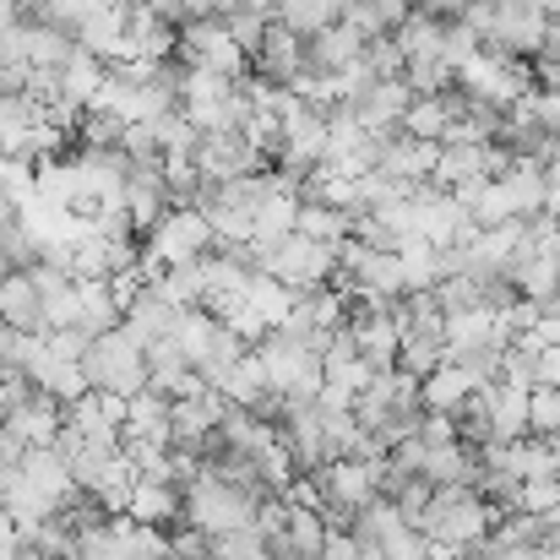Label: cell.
I'll use <instances>...</instances> for the list:
<instances>
[{
  "mask_svg": "<svg viewBox=\"0 0 560 560\" xmlns=\"http://www.w3.org/2000/svg\"><path fill=\"white\" fill-rule=\"evenodd\" d=\"M495 528V506L474 490V485H435L430 506L419 517V534L430 545V560H452L463 556L468 545H479Z\"/></svg>",
  "mask_w": 560,
  "mask_h": 560,
  "instance_id": "1",
  "label": "cell"
},
{
  "mask_svg": "<svg viewBox=\"0 0 560 560\" xmlns=\"http://www.w3.org/2000/svg\"><path fill=\"white\" fill-rule=\"evenodd\" d=\"M245 261H250V272H272L289 289H322L338 272V245L311 240V234L294 229L272 245H245Z\"/></svg>",
  "mask_w": 560,
  "mask_h": 560,
  "instance_id": "2",
  "label": "cell"
},
{
  "mask_svg": "<svg viewBox=\"0 0 560 560\" xmlns=\"http://www.w3.org/2000/svg\"><path fill=\"white\" fill-rule=\"evenodd\" d=\"M250 354L261 360L267 386H272L283 402H311V397L322 392V354H311L300 338H289V332L272 327L267 338L250 343Z\"/></svg>",
  "mask_w": 560,
  "mask_h": 560,
  "instance_id": "3",
  "label": "cell"
},
{
  "mask_svg": "<svg viewBox=\"0 0 560 560\" xmlns=\"http://www.w3.org/2000/svg\"><path fill=\"white\" fill-rule=\"evenodd\" d=\"M180 495H186V523L201 528L207 539L256 523V506H261V495H250L245 485H229V479H218V474H207V468L190 479Z\"/></svg>",
  "mask_w": 560,
  "mask_h": 560,
  "instance_id": "4",
  "label": "cell"
},
{
  "mask_svg": "<svg viewBox=\"0 0 560 560\" xmlns=\"http://www.w3.org/2000/svg\"><path fill=\"white\" fill-rule=\"evenodd\" d=\"M82 375H88V386H98V392L137 397V392L148 386V349H142L126 327H109V332H98V338L88 343Z\"/></svg>",
  "mask_w": 560,
  "mask_h": 560,
  "instance_id": "5",
  "label": "cell"
},
{
  "mask_svg": "<svg viewBox=\"0 0 560 560\" xmlns=\"http://www.w3.org/2000/svg\"><path fill=\"white\" fill-rule=\"evenodd\" d=\"M175 60L196 66V71H218V77H245V66H250V55L229 38L223 16H190L175 33Z\"/></svg>",
  "mask_w": 560,
  "mask_h": 560,
  "instance_id": "6",
  "label": "cell"
},
{
  "mask_svg": "<svg viewBox=\"0 0 560 560\" xmlns=\"http://www.w3.org/2000/svg\"><path fill=\"white\" fill-rule=\"evenodd\" d=\"M159 267H180V261H201L207 250H218L212 240V223L201 207H170L153 229H148V245H142Z\"/></svg>",
  "mask_w": 560,
  "mask_h": 560,
  "instance_id": "7",
  "label": "cell"
},
{
  "mask_svg": "<svg viewBox=\"0 0 560 560\" xmlns=\"http://www.w3.org/2000/svg\"><path fill=\"white\" fill-rule=\"evenodd\" d=\"M545 33H550V16L539 11V0H495L490 5V33L479 44L495 49V55L534 60L545 49Z\"/></svg>",
  "mask_w": 560,
  "mask_h": 560,
  "instance_id": "8",
  "label": "cell"
},
{
  "mask_svg": "<svg viewBox=\"0 0 560 560\" xmlns=\"http://www.w3.org/2000/svg\"><path fill=\"white\" fill-rule=\"evenodd\" d=\"M190 164L207 180H234V175H250L261 164V148L250 142V131H201L190 148Z\"/></svg>",
  "mask_w": 560,
  "mask_h": 560,
  "instance_id": "9",
  "label": "cell"
},
{
  "mask_svg": "<svg viewBox=\"0 0 560 560\" xmlns=\"http://www.w3.org/2000/svg\"><path fill=\"white\" fill-rule=\"evenodd\" d=\"M66 424H71V430H77L82 441H104V446H120V441H126V397L88 386L82 397H71V402H66Z\"/></svg>",
  "mask_w": 560,
  "mask_h": 560,
  "instance_id": "10",
  "label": "cell"
},
{
  "mask_svg": "<svg viewBox=\"0 0 560 560\" xmlns=\"http://www.w3.org/2000/svg\"><path fill=\"white\" fill-rule=\"evenodd\" d=\"M180 311H186V305H175V300H170L159 283H142V289L131 294V305L120 311V327H126V332L148 349V343H159V338H170V332H175Z\"/></svg>",
  "mask_w": 560,
  "mask_h": 560,
  "instance_id": "11",
  "label": "cell"
},
{
  "mask_svg": "<svg viewBox=\"0 0 560 560\" xmlns=\"http://www.w3.org/2000/svg\"><path fill=\"white\" fill-rule=\"evenodd\" d=\"M250 71L261 82H272V88H289L305 71V38H294L283 22H267V33H261V44L250 55Z\"/></svg>",
  "mask_w": 560,
  "mask_h": 560,
  "instance_id": "12",
  "label": "cell"
},
{
  "mask_svg": "<svg viewBox=\"0 0 560 560\" xmlns=\"http://www.w3.org/2000/svg\"><path fill=\"white\" fill-rule=\"evenodd\" d=\"M365 38H371V33H365L360 22H349V16L327 22L322 33L305 38V71H343L349 60H360Z\"/></svg>",
  "mask_w": 560,
  "mask_h": 560,
  "instance_id": "13",
  "label": "cell"
},
{
  "mask_svg": "<svg viewBox=\"0 0 560 560\" xmlns=\"http://www.w3.org/2000/svg\"><path fill=\"white\" fill-rule=\"evenodd\" d=\"M60 424H66V402L38 386H27V397L5 408V430H16L27 446H49L60 435Z\"/></svg>",
  "mask_w": 560,
  "mask_h": 560,
  "instance_id": "14",
  "label": "cell"
},
{
  "mask_svg": "<svg viewBox=\"0 0 560 560\" xmlns=\"http://www.w3.org/2000/svg\"><path fill=\"white\" fill-rule=\"evenodd\" d=\"M0 322H5L11 332H49V327H44V294H38V283L27 278V267L0 272Z\"/></svg>",
  "mask_w": 560,
  "mask_h": 560,
  "instance_id": "15",
  "label": "cell"
},
{
  "mask_svg": "<svg viewBox=\"0 0 560 560\" xmlns=\"http://www.w3.org/2000/svg\"><path fill=\"white\" fill-rule=\"evenodd\" d=\"M408 98H413V88H408L402 77H375L360 98H349V109L360 115V126H365V131H397V120H402Z\"/></svg>",
  "mask_w": 560,
  "mask_h": 560,
  "instance_id": "16",
  "label": "cell"
},
{
  "mask_svg": "<svg viewBox=\"0 0 560 560\" xmlns=\"http://www.w3.org/2000/svg\"><path fill=\"white\" fill-rule=\"evenodd\" d=\"M435 153H441V142H419V137H408V131H392L375 170L392 175V180H402V186H419V180L435 175Z\"/></svg>",
  "mask_w": 560,
  "mask_h": 560,
  "instance_id": "17",
  "label": "cell"
},
{
  "mask_svg": "<svg viewBox=\"0 0 560 560\" xmlns=\"http://www.w3.org/2000/svg\"><path fill=\"white\" fill-rule=\"evenodd\" d=\"M126 517L131 523H148V528H175V523H186V495H180V485L137 479L131 485V501H126Z\"/></svg>",
  "mask_w": 560,
  "mask_h": 560,
  "instance_id": "18",
  "label": "cell"
},
{
  "mask_svg": "<svg viewBox=\"0 0 560 560\" xmlns=\"http://www.w3.org/2000/svg\"><path fill=\"white\" fill-rule=\"evenodd\" d=\"M27 381L38 386V392H49V397H60V402H71V397H82L88 392V375H82V360H66V354H55L44 338H38V354L27 360Z\"/></svg>",
  "mask_w": 560,
  "mask_h": 560,
  "instance_id": "19",
  "label": "cell"
},
{
  "mask_svg": "<svg viewBox=\"0 0 560 560\" xmlns=\"http://www.w3.org/2000/svg\"><path fill=\"white\" fill-rule=\"evenodd\" d=\"M98 88H104V60L88 55V49L77 44L71 60L55 71V104H66V109H88V104L98 98Z\"/></svg>",
  "mask_w": 560,
  "mask_h": 560,
  "instance_id": "20",
  "label": "cell"
},
{
  "mask_svg": "<svg viewBox=\"0 0 560 560\" xmlns=\"http://www.w3.org/2000/svg\"><path fill=\"white\" fill-rule=\"evenodd\" d=\"M485 419L495 441H517L528 435V386L517 381H490L485 386Z\"/></svg>",
  "mask_w": 560,
  "mask_h": 560,
  "instance_id": "21",
  "label": "cell"
},
{
  "mask_svg": "<svg viewBox=\"0 0 560 560\" xmlns=\"http://www.w3.org/2000/svg\"><path fill=\"white\" fill-rule=\"evenodd\" d=\"M16 468H22V479H27L38 495H49V501H55V512H60V501L77 490V479H71V463H66L55 446H27V452L16 457Z\"/></svg>",
  "mask_w": 560,
  "mask_h": 560,
  "instance_id": "22",
  "label": "cell"
},
{
  "mask_svg": "<svg viewBox=\"0 0 560 560\" xmlns=\"http://www.w3.org/2000/svg\"><path fill=\"white\" fill-rule=\"evenodd\" d=\"M170 186H164V170H131L126 175V212H131V229L148 234L164 212H170Z\"/></svg>",
  "mask_w": 560,
  "mask_h": 560,
  "instance_id": "23",
  "label": "cell"
},
{
  "mask_svg": "<svg viewBox=\"0 0 560 560\" xmlns=\"http://www.w3.org/2000/svg\"><path fill=\"white\" fill-rule=\"evenodd\" d=\"M463 349H506L495 311L468 305V311H452L446 316V354H463Z\"/></svg>",
  "mask_w": 560,
  "mask_h": 560,
  "instance_id": "24",
  "label": "cell"
},
{
  "mask_svg": "<svg viewBox=\"0 0 560 560\" xmlns=\"http://www.w3.org/2000/svg\"><path fill=\"white\" fill-rule=\"evenodd\" d=\"M88 338L120 327V300L109 294V278H77V316H71Z\"/></svg>",
  "mask_w": 560,
  "mask_h": 560,
  "instance_id": "25",
  "label": "cell"
},
{
  "mask_svg": "<svg viewBox=\"0 0 560 560\" xmlns=\"http://www.w3.org/2000/svg\"><path fill=\"white\" fill-rule=\"evenodd\" d=\"M126 441H159L170 446V397L142 386L137 397H126Z\"/></svg>",
  "mask_w": 560,
  "mask_h": 560,
  "instance_id": "26",
  "label": "cell"
},
{
  "mask_svg": "<svg viewBox=\"0 0 560 560\" xmlns=\"http://www.w3.org/2000/svg\"><path fill=\"white\" fill-rule=\"evenodd\" d=\"M479 446L468 441H446V446H430L424 457V479L430 485H479Z\"/></svg>",
  "mask_w": 560,
  "mask_h": 560,
  "instance_id": "27",
  "label": "cell"
},
{
  "mask_svg": "<svg viewBox=\"0 0 560 560\" xmlns=\"http://www.w3.org/2000/svg\"><path fill=\"white\" fill-rule=\"evenodd\" d=\"M294 218H300V190H267L256 218H250V240L245 245H272V240L294 234Z\"/></svg>",
  "mask_w": 560,
  "mask_h": 560,
  "instance_id": "28",
  "label": "cell"
},
{
  "mask_svg": "<svg viewBox=\"0 0 560 560\" xmlns=\"http://www.w3.org/2000/svg\"><path fill=\"white\" fill-rule=\"evenodd\" d=\"M468 392H474V381L457 371L452 360H441L430 375H419V408L424 413H457Z\"/></svg>",
  "mask_w": 560,
  "mask_h": 560,
  "instance_id": "29",
  "label": "cell"
},
{
  "mask_svg": "<svg viewBox=\"0 0 560 560\" xmlns=\"http://www.w3.org/2000/svg\"><path fill=\"white\" fill-rule=\"evenodd\" d=\"M397 131H408L419 142H446L452 137V115H446L441 93H413L408 109H402V120H397Z\"/></svg>",
  "mask_w": 560,
  "mask_h": 560,
  "instance_id": "30",
  "label": "cell"
},
{
  "mask_svg": "<svg viewBox=\"0 0 560 560\" xmlns=\"http://www.w3.org/2000/svg\"><path fill=\"white\" fill-rule=\"evenodd\" d=\"M212 386H218V392H223V397H229L234 408H256V402H261V397L272 392V386H267V375H261V360H256L250 349H245V354H240V360H234L229 371L218 375Z\"/></svg>",
  "mask_w": 560,
  "mask_h": 560,
  "instance_id": "31",
  "label": "cell"
},
{
  "mask_svg": "<svg viewBox=\"0 0 560 560\" xmlns=\"http://www.w3.org/2000/svg\"><path fill=\"white\" fill-rule=\"evenodd\" d=\"M294 300H300V289L278 283L272 272H250V283H245V305H250L267 327H283V316L294 311Z\"/></svg>",
  "mask_w": 560,
  "mask_h": 560,
  "instance_id": "32",
  "label": "cell"
},
{
  "mask_svg": "<svg viewBox=\"0 0 560 560\" xmlns=\"http://www.w3.org/2000/svg\"><path fill=\"white\" fill-rule=\"evenodd\" d=\"M392 38H397V49H402V60H419V55H441V16L435 11H424V5H413L397 27H392Z\"/></svg>",
  "mask_w": 560,
  "mask_h": 560,
  "instance_id": "33",
  "label": "cell"
},
{
  "mask_svg": "<svg viewBox=\"0 0 560 560\" xmlns=\"http://www.w3.org/2000/svg\"><path fill=\"white\" fill-rule=\"evenodd\" d=\"M501 468H512L517 479H550L556 474V452H550L545 435H517V441H506Z\"/></svg>",
  "mask_w": 560,
  "mask_h": 560,
  "instance_id": "34",
  "label": "cell"
},
{
  "mask_svg": "<svg viewBox=\"0 0 560 560\" xmlns=\"http://www.w3.org/2000/svg\"><path fill=\"white\" fill-rule=\"evenodd\" d=\"M272 22H283L294 38H311L327 22H338V0H278L272 5Z\"/></svg>",
  "mask_w": 560,
  "mask_h": 560,
  "instance_id": "35",
  "label": "cell"
},
{
  "mask_svg": "<svg viewBox=\"0 0 560 560\" xmlns=\"http://www.w3.org/2000/svg\"><path fill=\"white\" fill-rule=\"evenodd\" d=\"M294 229H300V234H311V240H327V245H338V240L354 229V218H349L343 207H327V201H300V218H294Z\"/></svg>",
  "mask_w": 560,
  "mask_h": 560,
  "instance_id": "36",
  "label": "cell"
},
{
  "mask_svg": "<svg viewBox=\"0 0 560 560\" xmlns=\"http://www.w3.org/2000/svg\"><path fill=\"white\" fill-rule=\"evenodd\" d=\"M408 11H413V0H343V5H338V16L360 22L365 33H392Z\"/></svg>",
  "mask_w": 560,
  "mask_h": 560,
  "instance_id": "37",
  "label": "cell"
},
{
  "mask_svg": "<svg viewBox=\"0 0 560 560\" xmlns=\"http://www.w3.org/2000/svg\"><path fill=\"white\" fill-rule=\"evenodd\" d=\"M212 560H272V545L256 523H245V528L212 534Z\"/></svg>",
  "mask_w": 560,
  "mask_h": 560,
  "instance_id": "38",
  "label": "cell"
},
{
  "mask_svg": "<svg viewBox=\"0 0 560 560\" xmlns=\"http://www.w3.org/2000/svg\"><path fill=\"white\" fill-rule=\"evenodd\" d=\"M159 289H164L175 305H201V300H207V256H201V261H180V267H164Z\"/></svg>",
  "mask_w": 560,
  "mask_h": 560,
  "instance_id": "39",
  "label": "cell"
},
{
  "mask_svg": "<svg viewBox=\"0 0 560 560\" xmlns=\"http://www.w3.org/2000/svg\"><path fill=\"white\" fill-rule=\"evenodd\" d=\"M474 55H479V33H474L463 16H441V60L452 66V77H457V66L474 60Z\"/></svg>",
  "mask_w": 560,
  "mask_h": 560,
  "instance_id": "40",
  "label": "cell"
},
{
  "mask_svg": "<svg viewBox=\"0 0 560 560\" xmlns=\"http://www.w3.org/2000/svg\"><path fill=\"white\" fill-rule=\"evenodd\" d=\"M528 435H560V386H528Z\"/></svg>",
  "mask_w": 560,
  "mask_h": 560,
  "instance_id": "41",
  "label": "cell"
},
{
  "mask_svg": "<svg viewBox=\"0 0 560 560\" xmlns=\"http://www.w3.org/2000/svg\"><path fill=\"white\" fill-rule=\"evenodd\" d=\"M267 22H272V16H267V11H256V5H245V0H240L234 11H223V27H229V38H234L245 55H256V44H261Z\"/></svg>",
  "mask_w": 560,
  "mask_h": 560,
  "instance_id": "42",
  "label": "cell"
},
{
  "mask_svg": "<svg viewBox=\"0 0 560 560\" xmlns=\"http://www.w3.org/2000/svg\"><path fill=\"white\" fill-rule=\"evenodd\" d=\"M153 131H159V148H164V159H190V148H196V126L186 120V109H170L164 120H153Z\"/></svg>",
  "mask_w": 560,
  "mask_h": 560,
  "instance_id": "43",
  "label": "cell"
},
{
  "mask_svg": "<svg viewBox=\"0 0 560 560\" xmlns=\"http://www.w3.org/2000/svg\"><path fill=\"white\" fill-rule=\"evenodd\" d=\"M402 82L413 93H441V88H452V66L441 55H419V60H402Z\"/></svg>",
  "mask_w": 560,
  "mask_h": 560,
  "instance_id": "44",
  "label": "cell"
},
{
  "mask_svg": "<svg viewBox=\"0 0 560 560\" xmlns=\"http://www.w3.org/2000/svg\"><path fill=\"white\" fill-rule=\"evenodd\" d=\"M360 60L371 66V77H402V49H397L392 33H371L365 49H360Z\"/></svg>",
  "mask_w": 560,
  "mask_h": 560,
  "instance_id": "45",
  "label": "cell"
},
{
  "mask_svg": "<svg viewBox=\"0 0 560 560\" xmlns=\"http://www.w3.org/2000/svg\"><path fill=\"white\" fill-rule=\"evenodd\" d=\"M381 560H430V545H424L419 528L397 523L392 534H381Z\"/></svg>",
  "mask_w": 560,
  "mask_h": 560,
  "instance_id": "46",
  "label": "cell"
},
{
  "mask_svg": "<svg viewBox=\"0 0 560 560\" xmlns=\"http://www.w3.org/2000/svg\"><path fill=\"white\" fill-rule=\"evenodd\" d=\"M560 501V479L550 474V479H523V490H517V512H550Z\"/></svg>",
  "mask_w": 560,
  "mask_h": 560,
  "instance_id": "47",
  "label": "cell"
},
{
  "mask_svg": "<svg viewBox=\"0 0 560 560\" xmlns=\"http://www.w3.org/2000/svg\"><path fill=\"white\" fill-rule=\"evenodd\" d=\"M419 441H424V446L457 441V419H452V413H419Z\"/></svg>",
  "mask_w": 560,
  "mask_h": 560,
  "instance_id": "48",
  "label": "cell"
},
{
  "mask_svg": "<svg viewBox=\"0 0 560 560\" xmlns=\"http://www.w3.org/2000/svg\"><path fill=\"white\" fill-rule=\"evenodd\" d=\"M322 560H360V545L349 539V528H327V545H322Z\"/></svg>",
  "mask_w": 560,
  "mask_h": 560,
  "instance_id": "49",
  "label": "cell"
},
{
  "mask_svg": "<svg viewBox=\"0 0 560 560\" xmlns=\"http://www.w3.org/2000/svg\"><path fill=\"white\" fill-rule=\"evenodd\" d=\"M545 212L560 218V159H545Z\"/></svg>",
  "mask_w": 560,
  "mask_h": 560,
  "instance_id": "50",
  "label": "cell"
},
{
  "mask_svg": "<svg viewBox=\"0 0 560 560\" xmlns=\"http://www.w3.org/2000/svg\"><path fill=\"white\" fill-rule=\"evenodd\" d=\"M142 5H148L159 22H170V27H175V22H186V0H142Z\"/></svg>",
  "mask_w": 560,
  "mask_h": 560,
  "instance_id": "51",
  "label": "cell"
},
{
  "mask_svg": "<svg viewBox=\"0 0 560 560\" xmlns=\"http://www.w3.org/2000/svg\"><path fill=\"white\" fill-rule=\"evenodd\" d=\"M240 0H186V22L190 16H223V11H234Z\"/></svg>",
  "mask_w": 560,
  "mask_h": 560,
  "instance_id": "52",
  "label": "cell"
},
{
  "mask_svg": "<svg viewBox=\"0 0 560 560\" xmlns=\"http://www.w3.org/2000/svg\"><path fill=\"white\" fill-rule=\"evenodd\" d=\"M16 82H22V66H5L0 60V93H16Z\"/></svg>",
  "mask_w": 560,
  "mask_h": 560,
  "instance_id": "53",
  "label": "cell"
},
{
  "mask_svg": "<svg viewBox=\"0 0 560 560\" xmlns=\"http://www.w3.org/2000/svg\"><path fill=\"white\" fill-rule=\"evenodd\" d=\"M539 11H545V16H560V0H539Z\"/></svg>",
  "mask_w": 560,
  "mask_h": 560,
  "instance_id": "54",
  "label": "cell"
},
{
  "mask_svg": "<svg viewBox=\"0 0 560 560\" xmlns=\"http://www.w3.org/2000/svg\"><path fill=\"white\" fill-rule=\"evenodd\" d=\"M550 452H556V463H560V435H550Z\"/></svg>",
  "mask_w": 560,
  "mask_h": 560,
  "instance_id": "55",
  "label": "cell"
}]
</instances>
